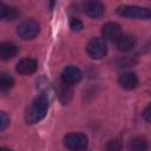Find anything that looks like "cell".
Returning <instances> with one entry per match:
<instances>
[{"label":"cell","instance_id":"obj_1","mask_svg":"<svg viewBox=\"0 0 151 151\" xmlns=\"http://www.w3.org/2000/svg\"><path fill=\"white\" fill-rule=\"evenodd\" d=\"M48 110V98L45 94L38 96L28 106L26 111V122L28 124H37L46 116Z\"/></svg>","mask_w":151,"mask_h":151},{"label":"cell","instance_id":"obj_2","mask_svg":"<svg viewBox=\"0 0 151 151\" xmlns=\"http://www.w3.org/2000/svg\"><path fill=\"white\" fill-rule=\"evenodd\" d=\"M117 14L124 18H131V19H142L146 20L151 18V9L146 7L140 6H130V5H123L117 8Z\"/></svg>","mask_w":151,"mask_h":151},{"label":"cell","instance_id":"obj_3","mask_svg":"<svg viewBox=\"0 0 151 151\" xmlns=\"http://www.w3.org/2000/svg\"><path fill=\"white\" fill-rule=\"evenodd\" d=\"M39 32H40V25L34 19H28L22 21L17 28L18 35L24 40L34 39L39 34Z\"/></svg>","mask_w":151,"mask_h":151},{"label":"cell","instance_id":"obj_4","mask_svg":"<svg viewBox=\"0 0 151 151\" xmlns=\"http://www.w3.org/2000/svg\"><path fill=\"white\" fill-rule=\"evenodd\" d=\"M87 137L80 132L68 133L64 138V145L71 151H84L87 147Z\"/></svg>","mask_w":151,"mask_h":151},{"label":"cell","instance_id":"obj_5","mask_svg":"<svg viewBox=\"0 0 151 151\" xmlns=\"http://www.w3.org/2000/svg\"><path fill=\"white\" fill-rule=\"evenodd\" d=\"M86 51L92 59H101L107 53V46L104 39L101 38H92L86 46Z\"/></svg>","mask_w":151,"mask_h":151},{"label":"cell","instance_id":"obj_6","mask_svg":"<svg viewBox=\"0 0 151 151\" xmlns=\"http://www.w3.org/2000/svg\"><path fill=\"white\" fill-rule=\"evenodd\" d=\"M83 78V73L81 71L76 67V66H67L63 70L61 73V81L67 84V85H74L77 83H79Z\"/></svg>","mask_w":151,"mask_h":151},{"label":"cell","instance_id":"obj_7","mask_svg":"<svg viewBox=\"0 0 151 151\" xmlns=\"http://www.w3.org/2000/svg\"><path fill=\"white\" fill-rule=\"evenodd\" d=\"M101 34L105 39L117 42V40L123 35L122 28L117 22H106L101 28Z\"/></svg>","mask_w":151,"mask_h":151},{"label":"cell","instance_id":"obj_8","mask_svg":"<svg viewBox=\"0 0 151 151\" xmlns=\"http://www.w3.org/2000/svg\"><path fill=\"white\" fill-rule=\"evenodd\" d=\"M37 67H38V63H37L35 59L24 58V59L18 61V64L15 66V70L20 74H32V73L35 72Z\"/></svg>","mask_w":151,"mask_h":151},{"label":"cell","instance_id":"obj_9","mask_svg":"<svg viewBox=\"0 0 151 151\" xmlns=\"http://www.w3.org/2000/svg\"><path fill=\"white\" fill-rule=\"evenodd\" d=\"M84 11L90 18L98 19L103 17L105 8H104V5L99 1H87L84 5Z\"/></svg>","mask_w":151,"mask_h":151},{"label":"cell","instance_id":"obj_10","mask_svg":"<svg viewBox=\"0 0 151 151\" xmlns=\"http://www.w3.org/2000/svg\"><path fill=\"white\" fill-rule=\"evenodd\" d=\"M136 44H137V40L134 37H132L130 34H123L117 40L116 46L120 52H129V51H132L134 48Z\"/></svg>","mask_w":151,"mask_h":151},{"label":"cell","instance_id":"obj_11","mask_svg":"<svg viewBox=\"0 0 151 151\" xmlns=\"http://www.w3.org/2000/svg\"><path fill=\"white\" fill-rule=\"evenodd\" d=\"M119 85L125 90H132L138 84V78L133 72H124L119 76Z\"/></svg>","mask_w":151,"mask_h":151},{"label":"cell","instance_id":"obj_12","mask_svg":"<svg viewBox=\"0 0 151 151\" xmlns=\"http://www.w3.org/2000/svg\"><path fill=\"white\" fill-rule=\"evenodd\" d=\"M18 53V47L9 41H5L0 45V57L2 60H11Z\"/></svg>","mask_w":151,"mask_h":151},{"label":"cell","instance_id":"obj_13","mask_svg":"<svg viewBox=\"0 0 151 151\" xmlns=\"http://www.w3.org/2000/svg\"><path fill=\"white\" fill-rule=\"evenodd\" d=\"M147 140L143 137H134L129 143V151H147Z\"/></svg>","mask_w":151,"mask_h":151},{"label":"cell","instance_id":"obj_14","mask_svg":"<svg viewBox=\"0 0 151 151\" xmlns=\"http://www.w3.org/2000/svg\"><path fill=\"white\" fill-rule=\"evenodd\" d=\"M18 17V11L14 7H9L7 5L0 4V18L5 21L14 20Z\"/></svg>","mask_w":151,"mask_h":151},{"label":"cell","instance_id":"obj_15","mask_svg":"<svg viewBox=\"0 0 151 151\" xmlns=\"http://www.w3.org/2000/svg\"><path fill=\"white\" fill-rule=\"evenodd\" d=\"M58 96H59V99L61 100V103L67 104L70 101L71 97H72V90H71L70 85L61 81V84L59 86V90H58Z\"/></svg>","mask_w":151,"mask_h":151},{"label":"cell","instance_id":"obj_16","mask_svg":"<svg viewBox=\"0 0 151 151\" xmlns=\"http://www.w3.org/2000/svg\"><path fill=\"white\" fill-rule=\"evenodd\" d=\"M13 85H14V80L8 73H2L0 76V90H1V92H4V93L8 92L13 87Z\"/></svg>","mask_w":151,"mask_h":151},{"label":"cell","instance_id":"obj_17","mask_svg":"<svg viewBox=\"0 0 151 151\" xmlns=\"http://www.w3.org/2000/svg\"><path fill=\"white\" fill-rule=\"evenodd\" d=\"M107 151H120L122 150V143L118 139H112L106 144Z\"/></svg>","mask_w":151,"mask_h":151},{"label":"cell","instance_id":"obj_18","mask_svg":"<svg viewBox=\"0 0 151 151\" xmlns=\"http://www.w3.org/2000/svg\"><path fill=\"white\" fill-rule=\"evenodd\" d=\"M70 27H71V29H72L73 32H79V31L83 29L84 25H83V22H81L79 19L72 18L71 21H70Z\"/></svg>","mask_w":151,"mask_h":151},{"label":"cell","instance_id":"obj_19","mask_svg":"<svg viewBox=\"0 0 151 151\" xmlns=\"http://www.w3.org/2000/svg\"><path fill=\"white\" fill-rule=\"evenodd\" d=\"M9 124V118L8 116L5 113V112H1L0 113V130H5L7 127V125Z\"/></svg>","mask_w":151,"mask_h":151},{"label":"cell","instance_id":"obj_20","mask_svg":"<svg viewBox=\"0 0 151 151\" xmlns=\"http://www.w3.org/2000/svg\"><path fill=\"white\" fill-rule=\"evenodd\" d=\"M143 118H144L147 123L151 124V104H149V105L145 107V110L143 111Z\"/></svg>","mask_w":151,"mask_h":151},{"label":"cell","instance_id":"obj_21","mask_svg":"<svg viewBox=\"0 0 151 151\" xmlns=\"http://www.w3.org/2000/svg\"><path fill=\"white\" fill-rule=\"evenodd\" d=\"M0 151H12V150H9L8 147H1V149H0Z\"/></svg>","mask_w":151,"mask_h":151}]
</instances>
